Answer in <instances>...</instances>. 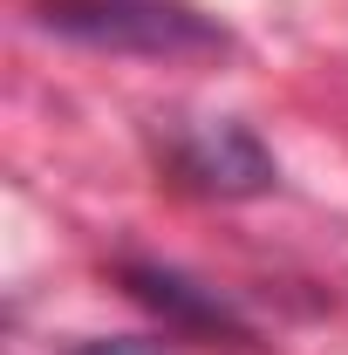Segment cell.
<instances>
[{"label":"cell","mask_w":348,"mask_h":355,"mask_svg":"<svg viewBox=\"0 0 348 355\" xmlns=\"http://www.w3.org/2000/svg\"><path fill=\"white\" fill-rule=\"evenodd\" d=\"M42 21L55 35L96 48H143V55H184V48H225L212 21H198L177 0H48Z\"/></svg>","instance_id":"cell-1"},{"label":"cell","mask_w":348,"mask_h":355,"mask_svg":"<svg viewBox=\"0 0 348 355\" xmlns=\"http://www.w3.org/2000/svg\"><path fill=\"white\" fill-rule=\"evenodd\" d=\"M171 171L218 198H253L273 184V157L246 123H191L171 150Z\"/></svg>","instance_id":"cell-2"},{"label":"cell","mask_w":348,"mask_h":355,"mask_svg":"<svg viewBox=\"0 0 348 355\" xmlns=\"http://www.w3.org/2000/svg\"><path fill=\"white\" fill-rule=\"evenodd\" d=\"M130 287H137V301H150L157 314H171V321H184V328H205V335L232 328V335H239V321H232V308H225L218 294L177 280V273H164V266H130Z\"/></svg>","instance_id":"cell-3"},{"label":"cell","mask_w":348,"mask_h":355,"mask_svg":"<svg viewBox=\"0 0 348 355\" xmlns=\"http://www.w3.org/2000/svg\"><path fill=\"white\" fill-rule=\"evenodd\" d=\"M89 355H164V349H150V342H96Z\"/></svg>","instance_id":"cell-4"}]
</instances>
